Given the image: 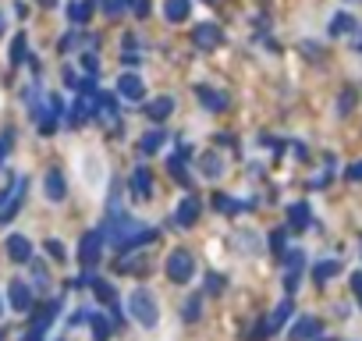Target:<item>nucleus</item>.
<instances>
[{
	"label": "nucleus",
	"instance_id": "20",
	"mask_svg": "<svg viewBox=\"0 0 362 341\" xmlns=\"http://www.w3.org/2000/svg\"><path fill=\"white\" fill-rule=\"evenodd\" d=\"M89 323H92V341H107V337H111V320H107V313H92Z\"/></svg>",
	"mask_w": 362,
	"mask_h": 341
},
{
	"label": "nucleus",
	"instance_id": "12",
	"mask_svg": "<svg viewBox=\"0 0 362 341\" xmlns=\"http://www.w3.org/2000/svg\"><path fill=\"white\" fill-rule=\"evenodd\" d=\"M132 199H149L153 196V178H149V170L146 167H135L132 170Z\"/></svg>",
	"mask_w": 362,
	"mask_h": 341
},
{
	"label": "nucleus",
	"instance_id": "2",
	"mask_svg": "<svg viewBox=\"0 0 362 341\" xmlns=\"http://www.w3.org/2000/svg\"><path fill=\"white\" fill-rule=\"evenodd\" d=\"M25 192H29V178H25V175H15V178H11V189L0 196V224H8V220L18 213Z\"/></svg>",
	"mask_w": 362,
	"mask_h": 341
},
{
	"label": "nucleus",
	"instance_id": "41",
	"mask_svg": "<svg viewBox=\"0 0 362 341\" xmlns=\"http://www.w3.org/2000/svg\"><path fill=\"white\" fill-rule=\"evenodd\" d=\"M0 32H4V15H0Z\"/></svg>",
	"mask_w": 362,
	"mask_h": 341
},
{
	"label": "nucleus",
	"instance_id": "1",
	"mask_svg": "<svg viewBox=\"0 0 362 341\" xmlns=\"http://www.w3.org/2000/svg\"><path fill=\"white\" fill-rule=\"evenodd\" d=\"M128 313H132V320L139 327H157V320H160V306H157V299H153L149 288H135L128 295Z\"/></svg>",
	"mask_w": 362,
	"mask_h": 341
},
{
	"label": "nucleus",
	"instance_id": "5",
	"mask_svg": "<svg viewBox=\"0 0 362 341\" xmlns=\"http://www.w3.org/2000/svg\"><path fill=\"white\" fill-rule=\"evenodd\" d=\"M61 114H64L61 96H46V107H43V110H36L39 132H43V135H54V128H57V121H61Z\"/></svg>",
	"mask_w": 362,
	"mask_h": 341
},
{
	"label": "nucleus",
	"instance_id": "7",
	"mask_svg": "<svg viewBox=\"0 0 362 341\" xmlns=\"http://www.w3.org/2000/svg\"><path fill=\"white\" fill-rule=\"evenodd\" d=\"M199 213H202V203H199V196H185V199L178 203V213H174V220H178L181 227H195Z\"/></svg>",
	"mask_w": 362,
	"mask_h": 341
},
{
	"label": "nucleus",
	"instance_id": "3",
	"mask_svg": "<svg viewBox=\"0 0 362 341\" xmlns=\"http://www.w3.org/2000/svg\"><path fill=\"white\" fill-rule=\"evenodd\" d=\"M103 242H107V235H103V232H85L82 235V242H78V263L85 270L103 260Z\"/></svg>",
	"mask_w": 362,
	"mask_h": 341
},
{
	"label": "nucleus",
	"instance_id": "29",
	"mask_svg": "<svg viewBox=\"0 0 362 341\" xmlns=\"http://www.w3.org/2000/svg\"><path fill=\"white\" fill-rule=\"evenodd\" d=\"M316 330H320V323H316V320H298V327L291 330V341H302V337L316 334Z\"/></svg>",
	"mask_w": 362,
	"mask_h": 341
},
{
	"label": "nucleus",
	"instance_id": "38",
	"mask_svg": "<svg viewBox=\"0 0 362 341\" xmlns=\"http://www.w3.org/2000/svg\"><path fill=\"white\" fill-rule=\"evenodd\" d=\"M351 103H355V96H351V93H344V96H341V103H337V110H348Z\"/></svg>",
	"mask_w": 362,
	"mask_h": 341
},
{
	"label": "nucleus",
	"instance_id": "15",
	"mask_svg": "<svg viewBox=\"0 0 362 341\" xmlns=\"http://www.w3.org/2000/svg\"><path fill=\"white\" fill-rule=\"evenodd\" d=\"M188 11H192V0H164V18L174 25H181L188 18Z\"/></svg>",
	"mask_w": 362,
	"mask_h": 341
},
{
	"label": "nucleus",
	"instance_id": "25",
	"mask_svg": "<svg viewBox=\"0 0 362 341\" xmlns=\"http://www.w3.org/2000/svg\"><path fill=\"white\" fill-rule=\"evenodd\" d=\"M288 217H291V224H295V232H302V227L309 224V206H305V203H295V206L288 210Z\"/></svg>",
	"mask_w": 362,
	"mask_h": 341
},
{
	"label": "nucleus",
	"instance_id": "18",
	"mask_svg": "<svg viewBox=\"0 0 362 341\" xmlns=\"http://www.w3.org/2000/svg\"><path fill=\"white\" fill-rule=\"evenodd\" d=\"M164 142H167V135H164L160 128H153V132L139 135V149H142V153H157V149H160Z\"/></svg>",
	"mask_w": 362,
	"mask_h": 341
},
{
	"label": "nucleus",
	"instance_id": "9",
	"mask_svg": "<svg viewBox=\"0 0 362 341\" xmlns=\"http://www.w3.org/2000/svg\"><path fill=\"white\" fill-rule=\"evenodd\" d=\"M11 306H15V313H29V309H32V288H29V281H22V277L11 281Z\"/></svg>",
	"mask_w": 362,
	"mask_h": 341
},
{
	"label": "nucleus",
	"instance_id": "30",
	"mask_svg": "<svg viewBox=\"0 0 362 341\" xmlns=\"http://www.w3.org/2000/svg\"><path fill=\"white\" fill-rule=\"evenodd\" d=\"M11 146H15V128H4V135H0V163L8 160Z\"/></svg>",
	"mask_w": 362,
	"mask_h": 341
},
{
	"label": "nucleus",
	"instance_id": "36",
	"mask_svg": "<svg viewBox=\"0 0 362 341\" xmlns=\"http://www.w3.org/2000/svg\"><path fill=\"white\" fill-rule=\"evenodd\" d=\"M132 11H135L139 18H146V15H149V0H135V4H132Z\"/></svg>",
	"mask_w": 362,
	"mask_h": 341
},
{
	"label": "nucleus",
	"instance_id": "6",
	"mask_svg": "<svg viewBox=\"0 0 362 341\" xmlns=\"http://www.w3.org/2000/svg\"><path fill=\"white\" fill-rule=\"evenodd\" d=\"M192 43H195L199 50H217V46L224 43V29H217V25H210V22H202V25L192 29Z\"/></svg>",
	"mask_w": 362,
	"mask_h": 341
},
{
	"label": "nucleus",
	"instance_id": "33",
	"mask_svg": "<svg viewBox=\"0 0 362 341\" xmlns=\"http://www.w3.org/2000/svg\"><path fill=\"white\" fill-rule=\"evenodd\" d=\"M185 320H199V295L185 302Z\"/></svg>",
	"mask_w": 362,
	"mask_h": 341
},
{
	"label": "nucleus",
	"instance_id": "4",
	"mask_svg": "<svg viewBox=\"0 0 362 341\" xmlns=\"http://www.w3.org/2000/svg\"><path fill=\"white\" fill-rule=\"evenodd\" d=\"M167 277L174 281V284H185L188 277H192V270H195V260H192V253H185V249H174L171 256H167Z\"/></svg>",
	"mask_w": 362,
	"mask_h": 341
},
{
	"label": "nucleus",
	"instance_id": "22",
	"mask_svg": "<svg viewBox=\"0 0 362 341\" xmlns=\"http://www.w3.org/2000/svg\"><path fill=\"white\" fill-rule=\"evenodd\" d=\"M288 316H291V302H281V306L274 309V316H270V323H267L263 330H267V334H274L277 327H284V323H288Z\"/></svg>",
	"mask_w": 362,
	"mask_h": 341
},
{
	"label": "nucleus",
	"instance_id": "17",
	"mask_svg": "<svg viewBox=\"0 0 362 341\" xmlns=\"http://www.w3.org/2000/svg\"><path fill=\"white\" fill-rule=\"evenodd\" d=\"M199 170H202L206 178H217L221 170H224V160H221L217 153H202V156H199Z\"/></svg>",
	"mask_w": 362,
	"mask_h": 341
},
{
	"label": "nucleus",
	"instance_id": "42",
	"mask_svg": "<svg viewBox=\"0 0 362 341\" xmlns=\"http://www.w3.org/2000/svg\"><path fill=\"white\" fill-rule=\"evenodd\" d=\"M0 316H4V302H0Z\"/></svg>",
	"mask_w": 362,
	"mask_h": 341
},
{
	"label": "nucleus",
	"instance_id": "23",
	"mask_svg": "<svg viewBox=\"0 0 362 341\" xmlns=\"http://www.w3.org/2000/svg\"><path fill=\"white\" fill-rule=\"evenodd\" d=\"M89 284H92L96 299H99V302H111V309H114V284H111V281H99V277L89 281Z\"/></svg>",
	"mask_w": 362,
	"mask_h": 341
},
{
	"label": "nucleus",
	"instance_id": "10",
	"mask_svg": "<svg viewBox=\"0 0 362 341\" xmlns=\"http://www.w3.org/2000/svg\"><path fill=\"white\" fill-rule=\"evenodd\" d=\"M118 93L125 96V100H132V103H139L142 96H146V82L135 75V72H128V75H121L118 79Z\"/></svg>",
	"mask_w": 362,
	"mask_h": 341
},
{
	"label": "nucleus",
	"instance_id": "32",
	"mask_svg": "<svg viewBox=\"0 0 362 341\" xmlns=\"http://www.w3.org/2000/svg\"><path fill=\"white\" fill-rule=\"evenodd\" d=\"M103 11H107L111 18H118L125 11V0H103Z\"/></svg>",
	"mask_w": 362,
	"mask_h": 341
},
{
	"label": "nucleus",
	"instance_id": "37",
	"mask_svg": "<svg viewBox=\"0 0 362 341\" xmlns=\"http://www.w3.org/2000/svg\"><path fill=\"white\" fill-rule=\"evenodd\" d=\"M351 288H355V295H358V302H362V274H355V277H351Z\"/></svg>",
	"mask_w": 362,
	"mask_h": 341
},
{
	"label": "nucleus",
	"instance_id": "40",
	"mask_svg": "<svg viewBox=\"0 0 362 341\" xmlns=\"http://www.w3.org/2000/svg\"><path fill=\"white\" fill-rule=\"evenodd\" d=\"M39 4H46V8H50V4H54V0H39Z\"/></svg>",
	"mask_w": 362,
	"mask_h": 341
},
{
	"label": "nucleus",
	"instance_id": "35",
	"mask_svg": "<svg viewBox=\"0 0 362 341\" xmlns=\"http://www.w3.org/2000/svg\"><path fill=\"white\" fill-rule=\"evenodd\" d=\"M82 65H85V72H89V75H96V68H99L92 53H82Z\"/></svg>",
	"mask_w": 362,
	"mask_h": 341
},
{
	"label": "nucleus",
	"instance_id": "26",
	"mask_svg": "<svg viewBox=\"0 0 362 341\" xmlns=\"http://www.w3.org/2000/svg\"><path fill=\"white\" fill-rule=\"evenodd\" d=\"M351 29H355V18H351V15H334V18H330V32H334V36H344V32H351Z\"/></svg>",
	"mask_w": 362,
	"mask_h": 341
},
{
	"label": "nucleus",
	"instance_id": "13",
	"mask_svg": "<svg viewBox=\"0 0 362 341\" xmlns=\"http://www.w3.org/2000/svg\"><path fill=\"white\" fill-rule=\"evenodd\" d=\"M8 256H11L15 263H29V260H32V242H29L25 235H11V239H8Z\"/></svg>",
	"mask_w": 362,
	"mask_h": 341
},
{
	"label": "nucleus",
	"instance_id": "8",
	"mask_svg": "<svg viewBox=\"0 0 362 341\" xmlns=\"http://www.w3.org/2000/svg\"><path fill=\"white\" fill-rule=\"evenodd\" d=\"M57 313H61V302L54 299L46 309H43V316H36V323H32V330H29V337L25 341H43V334H46V327L57 320Z\"/></svg>",
	"mask_w": 362,
	"mask_h": 341
},
{
	"label": "nucleus",
	"instance_id": "16",
	"mask_svg": "<svg viewBox=\"0 0 362 341\" xmlns=\"http://www.w3.org/2000/svg\"><path fill=\"white\" fill-rule=\"evenodd\" d=\"M195 96L210 107V110H224V107H228V96H224V93H214L210 86H195Z\"/></svg>",
	"mask_w": 362,
	"mask_h": 341
},
{
	"label": "nucleus",
	"instance_id": "27",
	"mask_svg": "<svg viewBox=\"0 0 362 341\" xmlns=\"http://www.w3.org/2000/svg\"><path fill=\"white\" fill-rule=\"evenodd\" d=\"M25 53H29V43H25V32H22V36H15V43H11V65H15V68L25 61Z\"/></svg>",
	"mask_w": 362,
	"mask_h": 341
},
{
	"label": "nucleus",
	"instance_id": "11",
	"mask_svg": "<svg viewBox=\"0 0 362 341\" xmlns=\"http://www.w3.org/2000/svg\"><path fill=\"white\" fill-rule=\"evenodd\" d=\"M171 110H174V100H171V96H157V100H149V103L142 107V114H146L149 121H167Z\"/></svg>",
	"mask_w": 362,
	"mask_h": 341
},
{
	"label": "nucleus",
	"instance_id": "21",
	"mask_svg": "<svg viewBox=\"0 0 362 341\" xmlns=\"http://www.w3.org/2000/svg\"><path fill=\"white\" fill-rule=\"evenodd\" d=\"M185 153H188V146L178 153V156H171L167 160V170L174 175V182H181V185H188V170H185Z\"/></svg>",
	"mask_w": 362,
	"mask_h": 341
},
{
	"label": "nucleus",
	"instance_id": "39",
	"mask_svg": "<svg viewBox=\"0 0 362 341\" xmlns=\"http://www.w3.org/2000/svg\"><path fill=\"white\" fill-rule=\"evenodd\" d=\"M348 178H362V163H355V167L348 170Z\"/></svg>",
	"mask_w": 362,
	"mask_h": 341
},
{
	"label": "nucleus",
	"instance_id": "34",
	"mask_svg": "<svg viewBox=\"0 0 362 341\" xmlns=\"http://www.w3.org/2000/svg\"><path fill=\"white\" fill-rule=\"evenodd\" d=\"M270 246H274V253L281 256V253H284V232H274V235H270Z\"/></svg>",
	"mask_w": 362,
	"mask_h": 341
},
{
	"label": "nucleus",
	"instance_id": "14",
	"mask_svg": "<svg viewBox=\"0 0 362 341\" xmlns=\"http://www.w3.org/2000/svg\"><path fill=\"white\" fill-rule=\"evenodd\" d=\"M46 196L54 199V203H61L64 196H68V182H64V175L54 167V170H46Z\"/></svg>",
	"mask_w": 362,
	"mask_h": 341
},
{
	"label": "nucleus",
	"instance_id": "24",
	"mask_svg": "<svg viewBox=\"0 0 362 341\" xmlns=\"http://www.w3.org/2000/svg\"><path fill=\"white\" fill-rule=\"evenodd\" d=\"M214 206H217L221 213H242V210H245V203H235V196H224V192L214 196Z\"/></svg>",
	"mask_w": 362,
	"mask_h": 341
},
{
	"label": "nucleus",
	"instance_id": "19",
	"mask_svg": "<svg viewBox=\"0 0 362 341\" xmlns=\"http://www.w3.org/2000/svg\"><path fill=\"white\" fill-rule=\"evenodd\" d=\"M89 15H92V0H71L68 18H71L75 25H85V22H89Z\"/></svg>",
	"mask_w": 362,
	"mask_h": 341
},
{
	"label": "nucleus",
	"instance_id": "31",
	"mask_svg": "<svg viewBox=\"0 0 362 341\" xmlns=\"http://www.w3.org/2000/svg\"><path fill=\"white\" fill-rule=\"evenodd\" d=\"M46 253H50V260H57V263L68 260L64 256V242H57V239H46Z\"/></svg>",
	"mask_w": 362,
	"mask_h": 341
},
{
	"label": "nucleus",
	"instance_id": "28",
	"mask_svg": "<svg viewBox=\"0 0 362 341\" xmlns=\"http://www.w3.org/2000/svg\"><path fill=\"white\" fill-rule=\"evenodd\" d=\"M337 270H341V263H337V260H327V263H316V270H313V277H316V281L323 284V281H327V277H334Z\"/></svg>",
	"mask_w": 362,
	"mask_h": 341
}]
</instances>
